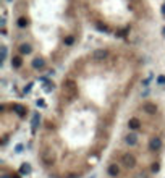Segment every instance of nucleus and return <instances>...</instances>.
I'll return each instance as SVG.
<instances>
[{
	"mask_svg": "<svg viewBox=\"0 0 165 178\" xmlns=\"http://www.w3.org/2000/svg\"><path fill=\"white\" fill-rule=\"evenodd\" d=\"M91 97L73 73L63 78L57 112L39 126L36 162L47 178H86L99 167L110 146L117 107L133 83V71L110 55L97 62L89 55L81 68Z\"/></svg>",
	"mask_w": 165,
	"mask_h": 178,
	"instance_id": "obj_1",
	"label": "nucleus"
},
{
	"mask_svg": "<svg viewBox=\"0 0 165 178\" xmlns=\"http://www.w3.org/2000/svg\"><path fill=\"white\" fill-rule=\"evenodd\" d=\"M165 159V122L156 102L144 101L128 117L104 162V178H157Z\"/></svg>",
	"mask_w": 165,
	"mask_h": 178,
	"instance_id": "obj_2",
	"label": "nucleus"
},
{
	"mask_svg": "<svg viewBox=\"0 0 165 178\" xmlns=\"http://www.w3.org/2000/svg\"><path fill=\"white\" fill-rule=\"evenodd\" d=\"M2 114V122H0V144L5 148L8 141L16 135L21 123L28 117V107L20 102H12V104H2L0 107Z\"/></svg>",
	"mask_w": 165,
	"mask_h": 178,
	"instance_id": "obj_3",
	"label": "nucleus"
},
{
	"mask_svg": "<svg viewBox=\"0 0 165 178\" xmlns=\"http://www.w3.org/2000/svg\"><path fill=\"white\" fill-rule=\"evenodd\" d=\"M0 178H21V175H20V172L16 169H13L12 165L2 164V167H0Z\"/></svg>",
	"mask_w": 165,
	"mask_h": 178,
	"instance_id": "obj_4",
	"label": "nucleus"
},
{
	"mask_svg": "<svg viewBox=\"0 0 165 178\" xmlns=\"http://www.w3.org/2000/svg\"><path fill=\"white\" fill-rule=\"evenodd\" d=\"M29 54H33V46H31V44H21V46L18 47V55L20 57L29 55Z\"/></svg>",
	"mask_w": 165,
	"mask_h": 178,
	"instance_id": "obj_5",
	"label": "nucleus"
},
{
	"mask_svg": "<svg viewBox=\"0 0 165 178\" xmlns=\"http://www.w3.org/2000/svg\"><path fill=\"white\" fill-rule=\"evenodd\" d=\"M73 42H75V37L73 36H67L63 39V44L65 46H73Z\"/></svg>",
	"mask_w": 165,
	"mask_h": 178,
	"instance_id": "obj_6",
	"label": "nucleus"
},
{
	"mask_svg": "<svg viewBox=\"0 0 165 178\" xmlns=\"http://www.w3.org/2000/svg\"><path fill=\"white\" fill-rule=\"evenodd\" d=\"M18 26H20V28H26V26H28V20L25 18V16H21V18L18 20Z\"/></svg>",
	"mask_w": 165,
	"mask_h": 178,
	"instance_id": "obj_7",
	"label": "nucleus"
},
{
	"mask_svg": "<svg viewBox=\"0 0 165 178\" xmlns=\"http://www.w3.org/2000/svg\"><path fill=\"white\" fill-rule=\"evenodd\" d=\"M7 60V47L3 46L2 47V62H5Z\"/></svg>",
	"mask_w": 165,
	"mask_h": 178,
	"instance_id": "obj_8",
	"label": "nucleus"
},
{
	"mask_svg": "<svg viewBox=\"0 0 165 178\" xmlns=\"http://www.w3.org/2000/svg\"><path fill=\"white\" fill-rule=\"evenodd\" d=\"M162 15H164V16H165V2H164V3H162Z\"/></svg>",
	"mask_w": 165,
	"mask_h": 178,
	"instance_id": "obj_9",
	"label": "nucleus"
},
{
	"mask_svg": "<svg viewBox=\"0 0 165 178\" xmlns=\"http://www.w3.org/2000/svg\"><path fill=\"white\" fill-rule=\"evenodd\" d=\"M164 36H165V28H164Z\"/></svg>",
	"mask_w": 165,
	"mask_h": 178,
	"instance_id": "obj_10",
	"label": "nucleus"
},
{
	"mask_svg": "<svg viewBox=\"0 0 165 178\" xmlns=\"http://www.w3.org/2000/svg\"><path fill=\"white\" fill-rule=\"evenodd\" d=\"M7 2H12V0H7Z\"/></svg>",
	"mask_w": 165,
	"mask_h": 178,
	"instance_id": "obj_11",
	"label": "nucleus"
}]
</instances>
